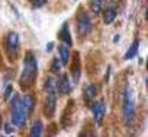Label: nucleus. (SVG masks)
<instances>
[{"label":"nucleus","instance_id":"5","mask_svg":"<svg viewBox=\"0 0 148 137\" xmlns=\"http://www.w3.org/2000/svg\"><path fill=\"white\" fill-rule=\"evenodd\" d=\"M5 48L8 52V56L10 58V61H15L19 52V35L16 32H10L6 36L5 40Z\"/></svg>","mask_w":148,"mask_h":137},{"label":"nucleus","instance_id":"7","mask_svg":"<svg viewBox=\"0 0 148 137\" xmlns=\"http://www.w3.org/2000/svg\"><path fill=\"white\" fill-rule=\"evenodd\" d=\"M73 90V85L70 82V77L67 74H62L58 80H57V91L61 94V95H67L70 94Z\"/></svg>","mask_w":148,"mask_h":137},{"label":"nucleus","instance_id":"24","mask_svg":"<svg viewBox=\"0 0 148 137\" xmlns=\"http://www.w3.org/2000/svg\"><path fill=\"white\" fill-rule=\"evenodd\" d=\"M118 40H119V35H116V36L113 38V42H118Z\"/></svg>","mask_w":148,"mask_h":137},{"label":"nucleus","instance_id":"15","mask_svg":"<svg viewBox=\"0 0 148 137\" xmlns=\"http://www.w3.org/2000/svg\"><path fill=\"white\" fill-rule=\"evenodd\" d=\"M42 128H44V124L41 120H35V123L32 124V128H31V133L29 136L31 137H39L42 134Z\"/></svg>","mask_w":148,"mask_h":137},{"label":"nucleus","instance_id":"10","mask_svg":"<svg viewBox=\"0 0 148 137\" xmlns=\"http://www.w3.org/2000/svg\"><path fill=\"white\" fill-rule=\"evenodd\" d=\"M58 36H60V39H61L65 45H68V46L73 45V39H71V33H70V29H68L67 22L62 23V28H61V30L58 32Z\"/></svg>","mask_w":148,"mask_h":137},{"label":"nucleus","instance_id":"11","mask_svg":"<svg viewBox=\"0 0 148 137\" xmlns=\"http://www.w3.org/2000/svg\"><path fill=\"white\" fill-rule=\"evenodd\" d=\"M21 101H22V104H23V107H25L28 115H29V114L34 111V108H35V103H36V100H35L31 94H25V95L21 98Z\"/></svg>","mask_w":148,"mask_h":137},{"label":"nucleus","instance_id":"6","mask_svg":"<svg viewBox=\"0 0 148 137\" xmlns=\"http://www.w3.org/2000/svg\"><path fill=\"white\" fill-rule=\"evenodd\" d=\"M57 110V95L55 92H47V100H45V105H44V113L48 118H51L54 115Z\"/></svg>","mask_w":148,"mask_h":137},{"label":"nucleus","instance_id":"17","mask_svg":"<svg viewBox=\"0 0 148 137\" xmlns=\"http://www.w3.org/2000/svg\"><path fill=\"white\" fill-rule=\"evenodd\" d=\"M45 90L47 92H57V80L54 77H48L45 80Z\"/></svg>","mask_w":148,"mask_h":137},{"label":"nucleus","instance_id":"25","mask_svg":"<svg viewBox=\"0 0 148 137\" xmlns=\"http://www.w3.org/2000/svg\"><path fill=\"white\" fill-rule=\"evenodd\" d=\"M0 123H2V115H0Z\"/></svg>","mask_w":148,"mask_h":137},{"label":"nucleus","instance_id":"8","mask_svg":"<svg viewBox=\"0 0 148 137\" xmlns=\"http://www.w3.org/2000/svg\"><path fill=\"white\" fill-rule=\"evenodd\" d=\"M93 117H95V121L97 124H102L103 121V117H105V113H106V103L105 100H100L97 103L93 104Z\"/></svg>","mask_w":148,"mask_h":137},{"label":"nucleus","instance_id":"1","mask_svg":"<svg viewBox=\"0 0 148 137\" xmlns=\"http://www.w3.org/2000/svg\"><path fill=\"white\" fill-rule=\"evenodd\" d=\"M38 75V62H36V56L32 51H28L25 53V59H23V68H22V74L19 78V84L23 90H28L34 85L35 80Z\"/></svg>","mask_w":148,"mask_h":137},{"label":"nucleus","instance_id":"13","mask_svg":"<svg viewBox=\"0 0 148 137\" xmlns=\"http://www.w3.org/2000/svg\"><path fill=\"white\" fill-rule=\"evenodd\" d=\"M115 19H116V9L113 6H110L103 13V22H105V25H110Z\"/></svg>","mask_w":148,"mask_h":137},{"label":"nucleus","instance_id":"16","mask_svg":"<svg viewBox=\"0 0 148 137\" xmlns=\"http://www.w3.org/2000/svg\"><path fill=\"white\" fill-rule=\"evenodd\" d=\"M96 94H97V87H96L95 84H89V85L84 88V98H86L87 101L93 100V98L96 97Z\"/></svg>","mask_w":148,"mask_h":137},{"label":"nucleus","instance_id":"3","mask_svg":"<svg viewBox=\"0 0 148 137\" xmlns=\"http://www.w3.org/2000/svg\"><path fill=\"white\" fill-rule=\"evenodd\" d=\"M10 105H12V124L16 127H23L28 120V113H26L21 98L18 95H13Z\"/></svg>","mask_w":148,"mask_h":137},{"label":"nucleus","instance_id":"19","mask_svg":"<svg viewBox=\"0 0 148 137\" xmlns=\"http://www.w3.org/2000/svg\"><path fill=\"white\" fill-rule=\"evenodd\" d=\"M61 71V62L58 58H54L52 59V63H51V72L52 74H58Z\"/></svg>","mask_w":148,"mask_h":137},{"label":"nucleus","instance_id":"18","mask_svg":"<svg viewBox=\"0 0 148 137\" xmlns=\"http://www.w3.org/2000/svg\"><path fill=\"white\" fill-rule=\"evenodd\" d=\"M90 7L95 15H99L103 7V0H90Z\"/></svg>","mask_w":148,"mask_h":137},{"label":"nucleus","instance_id":"9","mask_svg":"<svg viewBox=\"0 0 148 137\" xmlns=\"http://www.w3.org/2000/svg\"><path fill=\"white\" fill-rule=\"evenodd\" d=\"M71 75H73L74 82L80 81L82 66H80V55H79V52H74V59H73V65H71Z\"/></svg>","mask_w":148,"mask_h":137},{"label":"nucleus","instance_id":"23","mask_svg":"<svg viewBox=\"0 0 148 137\" xmlns=\"http://www.w3.org/2000/svg\"><path fill=\"white\" fill-rule=\"evenodd\" d=\"M5 130H6V133H12V131H13V128L10 127V124H6V126H5Z\"/></svg>","mask_w":148,"mask_h":137},{"label":"nucleus","instance_id":"22","mask_svg":"<svg viewBox=\"0 0 148 137\" xmlns=\"http://www.w3.org/2000/svg\"><path fill=\"white\" fill-rule=\"evenodd\" d=\"M52 49H54V42H49V43L45 46V51H47V53H49Z\"/></svg>","mask_w":148,"mask_h":137},{"label":"nucleus","instance_id":"2","mask_svg":"<svg viewBox=\"0 0 148 137\" xmlns=\"http://www.w3.org/2000/svg\"><path fill=\"white\" fill-rule=\"evenodd\" d=\"M122 115L126 127H132L135 121V100L131 88H126L122 95Z\"/></svg>","mask_w":148,"mask_h":137},{"label":"nucleus","instance_id":"4","mask_svg":"<svg viewBox=\"0 0 148 137\" xmlns=\"http://www.w3.org/2000/svg\"><path fill=\"white\" fill-rule=\"evenodd\" d=\"M93 29V23H92V19L90 16L83 10L80 9L79 13H77V30H79V35L80 36H86L92 32Z\"/></svg>","mask_w":148,"mask_h":137},{"label":"nucleus","instance_id":"21","mask_svg":"<svg viewBox=\"0 0 148 137\" xmlns=\"http://www.w3.org/2000/svg\"><path fill=\"white\" fill-rule=\"evenodd\" d=\"M31 2H32V6H34L35 9H38V7H42V6L45 5L47 0H31Z\"/></svg>","mask_w":148,"mask_h":137},{"label":"nucleus","instance_id":"20","mask_svg":"<svg viewBox=\"0 0 148 137\" xmlns=\"http://www.w3.org/2000/svg\"><path fill=\"white\" fill-rule=\"evenodd\" d=\"M12 94H13V87L12 85H8L6 87V90H5V100H10V97H12Z\"/></svg>","mask_w":148,"mask_h":137},{"label":"nucleus","instance_id":"12","mask_svg":"<svg viewBox=\"0 0 148 137\" xmlns=\"http://www.w3.org/2000/svg\"><path fill=\"white\" fill-rule=\"evenodd\" d=\"M138 48H139V40L138 39H135L132 43H131V46L128 48V51H126V53H125V56H123V59H132V58H135L136 56V53H138Z\"/></svg>","mask_w":148,"mask_h":137},{"label":"nucleus","instance_id":"14","mask_svg":"<svg viewBox=\"0 0 148 137\" xmlns=\"http://www.w3.org/2000/svg\"><path fill=\"white\" fill-rule=\"evenodd\" d=\"M58 52H60V62H61V65H67L68 59H70V49L65 45H60L58 46Z\"/></svg>","mask_w":148,"mask_h":137}]
</instances>
